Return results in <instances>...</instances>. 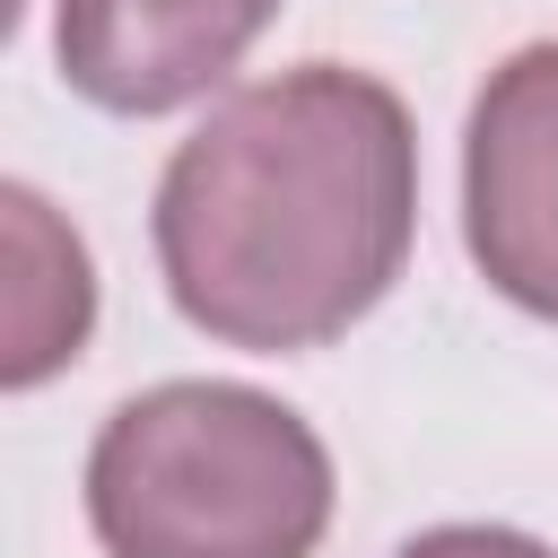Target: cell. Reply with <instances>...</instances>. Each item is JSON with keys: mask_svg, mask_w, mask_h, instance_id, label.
<instances>
[{"mask_svg": "<svg viewBox=\"0 0 558 558\" xmlns=\"http://www.w3.org/2000/svg\"><path fill=\"white\" fill-rule=\"evenodd\" d=\"M279 17V0H52V61L105 113H174L209 96Z\"/></svg>", "mask_w": 558, "mask_h": 558, "instance_id": "obj_4", "label": "cell"}, {"mask_svg": "<svg viewBox=\"0 0 558 558\" xmlns=\"http://www.w3.org/2000/svg\"><path fill=\"white\" fill-rule=\"evenodd\" d=\"M392 558H558V549L532 532H506V523H436V532L401 541Z\"/></svg>", "mask_w": 558, "mask_h": 558, "instance_id": "obj_6", "label": "cell"}, {"mask_svg": "<svg viewBox=\"0 0 558 558\" xmlns=\"http://www.w3.org/2000/svg\"><path fill=\"white\" fill-rule=\"evenodd\" d=\"M87 523L105 558H314L331 453L253 384H148L87 445Z\"/></svg>", "mask_w": 558, "mask_h": 558, "instance_id": "obj_2", "label": "cell"}, {"mask_svg": "<svg viewBox=\"0 0 558 558\" xmlns=\"http://www.w3.org/2000/svg\"><path fill=\"white\" fill-rule=\"evenodd\" d=\"M96 331V262L78 244V227L35 192L9 183V340H0V384L35 392L44 375H61Z\"/></svg>", "mask_w": 558, "mask_h": 558, "instance_id": "obj_5", "label": "cell"}, {"mask_svg": "<svg viewBox=\"0 0 558 558\" xmlns=\"http://www.w3.org/2000/svg\"><path fill=\"white\" fill-rule=\"evenodd\" d=\"M462 244L506 305L558 323V44H523L471 96Z\"/></svg>", "mask_w": 558, "mask_h": 558, "instance_id": "obj_3", "label": "cell"}, {"mask_svg": "<svg viewBox=\"0 0 558 558\" xmlns=\"http://www.w3.org/2000/svg\"><path fill=\"white\" fill-rule=\"evenodd\" d=\"M157 270L227 349H323L366 323L418 235L410 105L340 61L218 96L157 174Z\"/></svg>", "mask_w": 558, "mask_h": 558, "instance_id": "obj_1", "label": "cell"}]
</instances>
